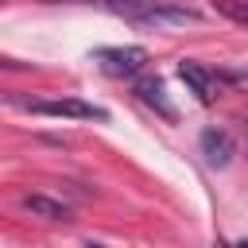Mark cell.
Masks as SVG:
<instances>
[{
    "mask_svg": "<svg viewBox=\"0 0 248 248\" xmlns=\"http://www.w3.org/2000/svg\"><path fill=\"white\" fill-rule=\"evenodd\" d=\"M93 58H97L101 70L112 74V78H136V74L147 66V50H143V46H101Z\"/></svg>",
    "mask_w": 248,
    "mask_h": 248,
    "instance_id": "obj_2",
    "label": "cell"
},
{
    "mask_svg": "<svg viewBox=\"0 0 248 248\" xmlns=\"http://www.w3.org/2000/svg\"><path fill=\"white\" fill-rule=\"evenodd\" d=\"M27 112H39V116H70V120H105V108L89 105V101H78V97H62V101H19Z\"/></svg>",
    "mask_w": 248,
    "mask_h": 248,
    "instance_id": "obj_3",
    "label": "cell"
},
{
    "mask_svg": "<svg viewBox=\"0 0 248 248\" xmlns=\"http://www.w3.org/2000/svg\"><path fill=\"white\" fill-rule=\"evenodd\" d=\"M198 147H202V155H205L209 167H225L232 159V151H236V143H232V136L225 128H205L198 136Z\"/></svg>",
    "mask_w": 248,
    "mask_h": 248,
    "instance_id": "obj_6",
    "label": "cell"
},
{
    "mask_svg": "<svg viewBox=\"0 0 248 248\" xmlns=\"http://www.w3.org/2000/svg\"><path fill=\"white\" fill-rule=\"evenodd\" d=\"M97 4H105L108 12H116L132 23H143V27H178V23H198L202 19L198 8L170 4V0H97Z\"/></svg>",
    "mask_w": 248,
    "mask_h": 248,
    "instance_id": "obj_1",
    "label": "cell"
},
{
    "mask_svg": "<svg viewBox=\"0 0 248 248\" xmlns=\"http://www.w3.org/2000/svg\"><path fill=\"white\" fill-rule=\"evenodd\" d=\"M178 78L186 81V89H190L202 105H209V101L217 97V74H213V70H205L202 62L182 58V62H178Z\"/></svg>",
    "mask_w": 248,
    "mask_h": 248,
    "instance_id": "obj_4",
    "label": "cell"
},
{
    "mask_svg": "<svg viewBox=\"0 0 248 248\" xmlns=\"http://www.w3.org/2000/svg\"><path fill=\"white\" fill-rule=\"evenodd\" d=\"M19 205L31 217H43V221H70V205L58 202V198H46V194H23Z\"/></svg>",
    "mask_w": 248,
    "mask_h": 248,
    "instance_id": "obj_7",
    "label": "cell"
},
{
    "mask_svg": "<svg viewBox=\"0 0 248 248\" xmlns=\"http://www.w3.org/2000/svg\"><path fill=\"white\" fill-rule=\"evenodd\" d=\"M132 89H136V97H140L147 108H155L163 120H170V124L178 120V108L170 105V97H167V89H163V81H159V78L143 74V78H136V85H132Z\"/></svg>",
    "mask_w": 248,
    "mask_h": 248,
    "instance_id": "obj_5",
    "label": "cell"
},
{
    "mask_svg": "<svg viewBox=\"0 0 248 248\" xmlns=\"http://www.w3.org/2000/svg\"><path fill=\"white\" fill-rule=\"evenodd\" d=\"M217 12L236 23H248V0H217Z\"/></svg>",
    "mask_w": 248,
    "mask_h": 248,
    "instance_id": "obj_8",
    "label": "cell"
}]
</instances>
